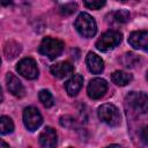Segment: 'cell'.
<instances>
[{
	"mask_svg": "<svg viewBox=\"0 0 148 148\" xmlns=\"http://www.w3.org/2000/svg\"><path fill=\"white\" fill-rule=\"evenodd\" d=\"M128 43L132 47L136 50H142L148 52V31L145 30L133 31L128 37Z\"/></svg>",
	"mask_w": 148,
	"mask_h": 148,
	"instance_id": "cell-9",
	"label": "cell"
},
{
	"mask_svg": "<svg viewBox=\"0 0 148 148\" xmlns=\"http://www.w3.org/2000/svg\"><path fill=\"white\" fill-rule=\"evenodd\" d=\"M86 64L88 69L92 74H101L104 69V62L99 56L94 52H89L86 57Z\"/></svg>",
	"mask_w": 148,
	"mask_h": 148,
	"instance_id": "cell-13",
	"label": "cell"
},
{
	"mask_svg": "<svg viewBox=\"0 0 148 148\" xmlns=\"http://www.w3.org/2000/svg\"><path fill=\"white\" fill-rule=\"evenodd\" d=\"M39 53L47 57L49 59H56L58 58L62 51H64V43L60 39L52 38V37H45L39 45Z\"/></svg>",
	"mask_w": 148,
	"mask_h": 148,
	"instance_id": "cell-3",
	"label": "cell"
},
{
	"mask_svg": "<svg viewBox=\"0 0 148 148\" xmlns=\"http://www.w3.org/2000/svg\"><path fill=\"white\" fill-rule=\"evenodd\" d=\"M146 79H147V81H148V72H147V74H146Z\"/></svg>",
	"mask_w": 148,
	"mask_h": 148,
	"instance_id": "cell-27",
	"label": "cell"
},
{
	"mask_svg": "<svg viewBox=\"0 0 148 148\" xmlns=\"http://www.w3.org/2000/svg\"><path fill=\"white\" fill-rule=\"evenodd\" d=\"M21 52V46L20 44L15 42H7L5 45V54L7 59H13L15 58L18 53Z\"/></svg>",
	"mask_w": 148,
	"mask_h": 148,
	"instance_id": "cell-16",
	"label": "cell"
},
{
	"mask_svg": "<svg viewBox=\"0 0 148 148\" xmlns=\"http://www.w3.org/2000/svg\"><path fill=\"white\" fill-rule=\"evenodd\" d=\"M39 143L42 148H57V132L50 126H46L39 134Z\"/></svg>",
	"mask_w": 148,
	"mask_h": 148,
	"instance_id": "cell-10",
	"label": "cell"
},
{
	"mask_svg": "<svg viewBox=\"0 0 148 148\" xmlns=\"http://www.w3.org/2000/svg\"><path fill=\"white\" fill-rule=\"evenodd\" d=\"M23 123L27 130L29 131H36L43 123V117L37 108L35 106H28L23 111Z\"/></svg>",
	"mask_w": 148,
	"mask_h": 148,
	"instance_id": "cell-7",
	"label": "cell"
},
{
	"mask_svg": "<svg viewBox=\"0 0 148 148\" xmlns=\"http://www.w3.org/2000/svg\"><path fill=\"white\" fill-rule=\"evenodd\" d=\"M16 71L18 72V74H21L23 77L28 80H35L38 77V74H39L37 64L32 58L21 59L16 65Z\"/></svg>",
	"mask_w": 148,
	"mask_h": 148,
	"instance_id": "cell-6",
	"label": "cell"
},
{
	"mask_svg": "<svg viewBox=\"0 0 148 148\" xmlns=\"http://www.w3.org/2000/svg\"><path fill=\"white\" fill-rule=\"evenodd\" d=\"M83 5L89 9H99L105 5V1H84Z\"/></svg>",
	"mask_w": 148,
	"mask_h": 148,
	"instance_id": "cell-22",
	"label": "cell"
},
{
	"mask_svg": "<svg viewBox=\"0 0 148 148\" xmlns=\"http://www.w3.org/2000/svg\"><path fill=\"white\" fill-rule=\"evenodd\" d=\"M74 25L77 32L86 38H91L96 35V31H97L96 22L94 17L90 16L88 13H80L75 20Z\"/></svg>",
	"mask_w": 148,
	"mask_h": 148,
	"instance_id": "cell-2",
	"label": "cell"
},
{
	"mask_svg": "<svg viewBox=\"0 0 148 148\" xmlns=\"http://www.w3.org/2000/svg\"><path fill=\"white\" fill-rule=\"evenodd\" d=\"M74 120L75 119L71 116H62L60 118V125L64 126V127H72V125L75 123Z\"/></svg>",
	"mask_w": 148,
	"mask_h": 148,
	"instance_id": "cell-23",
	"label": "cell"
},
{
	"mask_svg": "<svg viewBox=\"0 0 148 148\" xmlns=\"http://www.w3.org/2000/svg\"><path fill=\"white\" fill-rule=\"evenodd\" d=\"M14 131V123L13 120L7 117V116H2L0 118V132L2 135L5 134H9Z\"/></svg>",
	"mask_w": 148,
	"mask_h": 148,
	"instance_id": "cell-18",
	"label": "cell"
},
{
	"mask_svg": "<svg viewBox=\"0 0 148 148\" xmlns=\"http://www.w3.org/2000/svg\"><path fill=\"white\" fill-rule=\"evenodd\" d=\"M132 79H133L132 74L123 72V71H116L111 74V81L114 84L120 86V87H124V86L128 84L132 81Z\"/></svg>",
	"mask_w": 148,
	"mask_h": 148,
	"instance_id": "cell-15",
	"label": "cell"
},
{
	"mask_svg": "<svg viewBox=\"0 0 148 148\" xmlns=\"http://www.w3.org/2000/svg\"><path fill=\"white\" fill-rule=\"evenodd\" d=\"M77 8V5L75 2H69V3H65L64 6L60 7V13L64 14V15H69L72 13H74Z\"/></svg>",
	"mask_w": 148,
	"mask_h": 148,
	"instance_id": "cell-21",
	"label": "cell"
},
{
	"mask_svg": "<svg viewBox=\"0 0 148 148\" xmlns=\"http://www.w3.org/2000/svg\"><path fill=\"white\" fill-rule=\"evenodd\" d=\"M108 91V83L104 79L95 77L90 80L87 87V94L91 99H98L102 98L105 92Z\"/></svg>",
	"mask_w": 148,
	"mask_h": 148,
	"instance_id": "cell-8",
	"label": "cell"
},
{
	"mask_svg": "<svg viewBox=\"0 0 148 148\" xmlns=\"http://www.w3.org/2000/svg\"><path fill=\"white\" fill-rule=\"evenodd\" d=\"M123 39V35L119 31L116 30H109L106 32H104L96 42L95 46L98 51L102 52H108L112 49H114L116 46H118L120 44Z\"/></svg>",
	"mask_w": 148,
	"mask_h": 148,
	"instance_id": "cell-4",
	"label": "cell"
},
{
	"mask_svg": "<svg viewBox=\"0 0 148 148\" xmlns=\"http://www.w3.org/2000/svg\"><path fill=\"white\" fill-rule=\"evenodd\" d=\"M6 83H7L8 90L12 95H14L15 97H23L24 96V94H25L24 87H23L22 82L18 80V77H16L13 73H7Z\"/></svg>",
	"mask_w": 148,
	"mask_h": 148,
	"instance_id": "cell-11",
	"label": "cell"
},
{
	"mask_svg": "<svg viewBox=\"0 0 148 148\" xmlns=\"http://www.w3.org/2000/svg\"><path fill=\"white\" fill-rule=\"evenodd\" d=\"M74 71V67L71 62L68 61H61V62H57L54 65H52L50 67V72L51 74L57 77V79H64L68 75H71Z\"/></svg>",
	"mask_w": 148,
	"mask_h": 148,
	"instance_id": "cell-12",
	"label": "cell"
},
{
	"mask_svg": "<svg viewBox=\"0 0 148 148\" xmlns=\"http://www.w3.org/2000/svg\"><path fill=\"white\" fill-rule=\"evenodd\" d=\"M113 20L118 23H125L130 20V12L127 10H118L113 13Z\"/></svg>",
	"mask_w": 148,
	"mask_h": 148,
	"instance_id": "cell-20",
	"label": "cell"
},
{
	"mask_svg": "<svg viewBox=\"0 0 148 148\" xmlns=\"http://www.w3.org/2000/svg\"><path fill=\"white\" fill-rule=\"evenodd\" d=\"M68 148H72V147H68Z\"/></svg>",
	"mask_w": 148,
	"mask_h": 148,
	"instance_id": "cell-28",
	"label": "cell"
},
{
	"mask_svg": "<svg viewBox=\"0 0 148 148\" xmlns=\"http://www.w3.org/2000/svg\"><path fill=\"white\" fill-rule=\"evenodd\" d=\"M0 148H9V145L6 143L3 140H1V142H0Z\"/></svg>",
	"mask_w": 148,
	"mask_h": 148,
	"instance_id": "cell-25",
	"label": "cell"
},
{
	"mask_svg": "<svg viewBox=\"0 0 148 148\" xmlns=\"http://www.w3.org/2000/svg\"><path fill=\"white\" fill-rule=\"evenodd\" d=\"M38 97H39V101L42 102V104L45 108H51L54 104V99H53L52 94L49 90H46V89L40 90L39 94H38Z\"/></svg>",
	"mask_w": 148,
	"mask_h": 148,
	"instance_id": "cell-19",
	"label": "cell"
},
{
	"mask_svg": "<svg viewBox=\"0 0 148 148\" xmlns=\"http://www.w3.org/2000/svg\"><path fill=\"white\" fill-rule=\"evenodd\" d=\"M126 104L136 113H148V95L142 91H131L126 98Z\"/></svg>",
	"mask_w": 148,
	"mask_h": 148,
	"instance_id": "cell-5",
	"label": "cell"
},
{
	"mask_svg": "<svg viewBox=\"0 0 148 148\" xmlns=\"http://www.w3.org/2000/svg\"><path fill=\"white\" fill-rule=\"evenodd\" d=\"M97 113H98L99 120L103 121L104 124H106L110 127H117L121 123L120 112H119L118 108L113 104H110V103L102 104L98 108Z\"/></svg>",
	"mask_w": 148,
	"mask_h": 148,
	"instance_id": "cell-1",
	"label": "cell"
},
{
	"mask_svg": "<svg viewBox=\"0 0 148 148\" xmlns=\"http://www.w3.org/2000/svg\"><path fill=\"white\" fill-rule=\"evenodd\" d=\"M120 61H121V64H123L125 67H127V68H133V67H135V66L139 64L140 58H139L136 54L132 53V52H127V53H125V54L123 56V58L120 59Z\"/></svg>",
	"mask_w": 148,
	"mask_h": 148,
	"instance_id": "cell-17",
	"label": "cell"
},
{
	"mask_svg": "<svg viewBox=\"0 0 148 148\" xmlns=\"http://www.w3.org/2000/svg\"><path fill=\"white\" fill-rule=\"evenodd\" d=\"M82 86H83V77H82V75L74 74L69 80L66 81L65 89H66L67 94L73 97V96H76L77 95V92L81 90Z\"/></svg>",
	"mask_w": 148,
	"mask_h": 148,
	"instance_id": "cell-14",
	"label": "cell"
},
{
	"mask_svg": "<svg viewBox=\"0 0 148 148\" xmlns=\"http://www.w3.org/2000/svg\"><path fill=\"white\" fill-rule=\"evenodd\" d=\"M140 139L145 145H148V125L143 126L140 130Z\"/></svg>",
	"mask_w": 148,
	"mask_h": 148,
	"instance_id": "cell-24",
	"label": "cell"
},
{
	"mask_svg": "<svg viewBox=\"0 0 148 148\" xmlns=\"http://www.w3.org/2000/svg\"><path fill=\"white\" fill-rule=\"evenodd\" d=\"M106 148H123V147L119 145H111V146H108Z\"/></svg>",
	"mask_w": 148,
	"mask_h": 148,
	"instance_id": "cell-26",
	"label": "cell"
}]
</instances>
